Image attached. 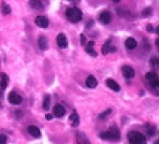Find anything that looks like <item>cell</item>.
Wrapping results in <instances>:
<instances>
[{"mask_svg":"<svg viewBox=\"0 0 159 144\" xmlns=\"http://www.w3.org/2000/svg\"><path fill=\"white\" fill-rule=\"evenodd\" d=\"M100 138L103 140H110V141H118L121 139V134L118 127L111 126L108 129V131L101 133Z\"/></svg>","mask_w":159,"mask_h":144,"instance_id":"cell-1","label":"cell"},{"mask_svg":"<svg viewBox=\"0 0 159 144\" xmlns=\"http://www.w3.org/2000/svg\"><path fill=\"white\" fill-rule=\"evenodd\" d=\"M66 17L69 22L76 23L82 19V12L81 11V9H79L76 7L68 8L66 10Z\"/></svg>","mask_w":159,"mask_h":144,"instance_id":"cell-2","label":"cell"},{"mask_svg":"<svg viewBox=\"0 0 159 144\" xmlns=\"http://www.w3.org/2000/svg\"><path fill=\"white\" fill-rule=\"evenodd\" d=\"M128 140L130 144H146L145 136L136 131H131L128 133Z\"/></svg>","mask_w":159,"mask_h":144,"instance_id":"cell-3","label":"cell"},{"mask_svg":"<svg viewBox=\"0 0 159 144\" xmlns=\"http://www.w3.org/2000/svg\"><path fill=\"white\" fill-rule=\"evenodd\" d=\"M8 100L9 102L12 105H19L22 103L23 101V98L21 95H19L17 93L15 92H10L9 94V96H8Z\"/></svg>","mask_w":159,"mask_h":144,"instance_id":"cell-4","label":"cell"},{"mask_svg":"<svg viewBox=\"0 0 159 144\" xmlns=\"http://www.w3.org/2000/svg\"><path fill=\"white\" fill-rule=\"evenodd\" d=\"M122 74L126 79H132L135 77V70L129 66H124L122 67Z\"/></svg>","mask_w":159,"mask_h":144,"instance_id":"cell-5","label":"cell"},{"mask_svg":"<svg viewBox=\"0 0 159 144\" xmlns=\"http://www.w3.org/2000/svg\"><path fill=\"white\" fill-rule=\"evenodd\" d=\"M56 43L60 48H67V39L64 33H59L56 38Z\"/></svg>","mask_w":159,"mask_h":144,"instance_id":"cell-6","label":"cell"},{"mask_svg":"<svg viewBox=\"0 0 159 144\" xmlns=\"http://www.w3.org/2000/svg\"><path fill=\"white\" fill-rule=\"evenodd\" d=\"M36 24L40 28H47L49 25V20L45 16H38L35 19Z\"/></svg>","mask_w":159,"mask_h":144,"instance_id":"cell-7","label":"cell"},{"mask_svg":"<svg viewBox=\"0 0 159 144\" xmlns=\"http://www.w3.org/2000/svg\"><path fill=\"white\" fill-rule=\"evenodd\" d=\"M53 113H54V116L57 118H61L63 117L64 115L66 114V110L65 108L60 105V104H56L53 108Z\"/></svg>","mask_w":159,"mask_h":144,"instance_id":"cell-8","label":"cell"},{"mask_svg":"<svg viewBox=\"0 0 159 144\" xmlns=\"http://www.w3.org/2000/svg\"><path fill=\"white\" fill-rule=\"evenodd\" d=\"M99 21L104 24H109L111 22V14L109 11H103L99 15Z\"/></svg>","mask_w":159,"mask_h":144,"instance_id":"cell-9","label":"cell"},{"mask_svg":"<svg viewBox=\"0 0 159 144\" xmlns=\"http://www.w3.org/2000/svg\"><path fill=\"white\" fill-rule=\"evenodd\" d=\"M29 5L32 9L36 10H43L44 9V5L40 0H29Z\"/></svg>","mask_w":159,"mask_h":144,"instance_id":"cell-10","label":"cell"},{"mask_svg":"<svg viewBox=\"0 0 159 144\" xmlns=\"http://www.w3.org/2000/svg\"><path fill=\"white\" fill-rule=\"evenodd\" d=\"M106 84H107V86H108L110 89L113 90L114 92H119L120 91L119 84L116 81H113L112 79H108L106 81Z\"/></svg>","mask_w":159,"mask_h":144,"instance_id":"cell-11","label":"cell"},{"mask_svg":"<svg viewBox=\"0 0 159 144\" xmlns=\"http://www.w3.org/2000/svg\"><path fill=\"white\" fill-rule=\"evenodd\" d=\"M85 83H86V86H87V87L93 89V88H96L97 86V80L96 79L95 76L90 75V76L87 77V79H86Z\"/></svg>","mask_w":159,"mask_h":144,"instance_id":"cell-12","label":"cell"},{"mask_svg":"<svg viewBox=\"0 0 159 144\" xmlns=\"http://www.w3.org/2000/svg\"><path fill=\"white\" fill-rule=\"evenodd\" d=\"M38 47L41 51H46L48 49V42H47V38L45 37H39L38 40Z\"/></svg>","mask_w":159,"mask_h":144,"instance_id":"cell-13","label":"cell"},{"mask_svg":"<svg viewBox=\"0 0 159 144\" xmlns=\"http://www.w3.org/2000/svg\"><path fill=\"white\" fill-rule=\"evenodd\" d=\"M27 131L28 133H29L31 136L35 137V138H38L40 137V130H39V128H38L37 126L35 125H29L27 127Z\"/></svg>","mask_w":159,"mask_h":144,"instance_id":"cell-14","label":"cell"},{"mask_svg":"<svg viewBox=\"0 0 159 144\" xmlns=\"http://www.w3.org/2000/svg\"><path fill=\"white\" fill-rule=\"evenodd\" d=\"M137 45H138L137 40L134 38H128L125 40V47L128 50H134L137 47Z\"/></svg>","mask_w":159,"mask_h":144,"instance_id":"cell-15","label":"cell"},{"mask_svg":"<svg viewBox=\"0 0 159 144\" xmlns=\"http://www.w3.org/2000/svg\"><path fill=\"white\" fill-rule=\"evenodd\" d=\"M94 45H95V42H94L93 40L89 41L88 44H87V46H86L85 51H86V52H87V53H89V54H91L92 56L96 57V56H97V53H96V52H95V50H94Z\"/></svg>","mask_w":159,"mask_h":144,"instance_id":"cell-16","label":"cell"},{"mask_svg":"<svg viewBox=\"0 0 159 144\" xmlns=\"http://www.w3.org/2000/svg\"><path fill=\"white\" fill-rule=\"evenodd\" d=\"M69 120L72 121V126H78L79 124H80V117H79V115L76 111H74L73 113H72L70 115V117H69Z\"/></svg>","mask_w":159,"mask_h":144,"instance_id":"cell-17","label":"cell"},{"mask_svg":"<svg viewBox=\"0 0 159 144\" xmlns=\"http://www.w3.org/2000/svg\"><path fill=\"white\" fill-rule=\"evenodd\" d=\"M0 78H1V81H0V86H1L2 89H6L7 85H8V81H9L8 75L5 73H0Z\"/></svg>","mask_w":159,"mask_h":144,"instance_id":"cell-18","label":"cell"},{"mask_svg":"<svg viewBox=\"0 0 159 144\" xmlns=\"http://www.w3.org/2000/svg\"><path fill=\"white\" fill-rule=\"evenodd\" d=\"M101 52H102V53L104 55L111 52V46H110V40H107L105 44L102 46V48H101Z\"/></svg>","mask_w":159,"mask_h":144,"instance_id":"cell-19","label":"cell"},{"mask_svg":"<svg viewBox=\"0 0 159 144\" xmlns=\"http://www.w3.org/2000/svg\"><path fill=\"white\" fill-rule=\"evenodd\" d=\"M150 65L154 70L159 69V59L156 58V57H153V58L150 60Z\"/></svg>","mask_w":159,"mask_h":144,"instance_id":"cell-20","label":"cell"},{"mask_svg":"<svg viewBox=\"0 0 159 144\" xmlns=\"http://www.w3.org/2000/svg\"><path fill=\"white\" fill-rule=\"evenodd\" d=\"M50 104H51V97L49 95H47L44 98V101H43V104H42V107L44 110H48L50 109Z\"/></svg>","mask_w":159,"mask_h":144,"instance_id":"cell-21","label":"cell"},{"mask_svg":"<svg viewBox=\"0 0 159 144\" xmlns=\"http://www.w3.org/2000/svg\"><path fill=\"white\" fill-rule=\"evenodd\" d=\"M155 78H157V74H156L155 71H150V72H147V73L145 74V79L148 80V81H153Z\"/></svg>","mask_w":159,"mask_h":144,"instance_id":"cell-22","label":"cell"},{"mask_svg":"<svg viewBox=\"0 0 159 144\" xmlns=\"http://www.w3.org/2000/svg\"><path fill=\"white\" fill-rule=\"evenodd\" d=\"M2 11H3V14H5V15H8V14L10 13L11 11V9L9 5H7L5 2L2 3Z\"/></svg>","mask_w":159,"mask_h":144,"instance_id":"cell-23","label":"cell"},{"mask_svg":"<svg viewBox=\"0 0 159 144\" xmlns=\"http://www.w3.org/2000/svg\"><path fill=\"white\" fill-rule=\"evenodd\" d=\"M152 13H153V9L151 8H146L142 10V16L143 17H149L152 15Z\"/></svg>","mask_w":159,"mask_h":144,"instance_id":"cell-24","label":"cell"},{"mask_svg":"<svg viewBox=\"0 0 159 144\" xmlns=\"http://www.w3.org/2000/svg\"><path fill=\"white\" fill-rule=\"evenodd\" d=\"M146 132L148 133V135H150V136H154V134H155V126H154V125H148L147 126V129H146Z\"/></svg>","mask_w":159,"mask_h":144,"instance_id":"cell-25","label":"cell"},{"mask_svg":"<svg viewBox=\"0 0 159 144\" xmlns=\"http://www.w3.org/2000/svg\"><path fill=\"white\" fill-rule=\"evenodd\" d=\"M110 112H111V110H110V109H108L107 110L103 111L102 113H101V114L99 115V119H101V120H103V119H105L106 117H108V116H109V115L110 114Z\"/></svg>","mask_w":159,"mask_h":144,"instance_id":"cell-26","label":"cell"},{"mask_svg":"<svg viewBox=\"0 0 159 144\" xmlns=\"http://www.w3.org/2000/svg\"><path fill=\"white\" fill-rule=\"evenodd\" d=\"M150 81H151V82H150V85H151V86H153V87H154V88L159 89V79L155 78L154 80Z\"/></svg>","mask_w":159,"mask_h":144,"instance_id":"cell-27","label":"cell"},{"mask_svg":"<svg viewBox=\"0 0 159 144\" xmlns=\"http://www.w3.org/2000/svg\"><path fill=\"white\" fill-rule=\"evenodd\" d=\"M0 144H7V137L3 134L0 135Z\"/></svg>","mask_w":159,"mask_h":144,"instance_id":"cell-28","label":"cell"},{"mask_svg":"<svg viewBox=\"0 0 159 144\" xmlns=\"http://www.w3.org/2000/svg\"><path fill=\"white\" fill-rule=\"evenodd\" d=\"M81 46L86 45V38L83 34H81Z\"/></svg>","mask_w":159,"mask_h":144,"instance_id":"cell-29","label":"cell"},{"mask_svg":"<svg viewBox=\"0 0 159 144\" xmlns=\"http://www.w3.org/2000/svg\"><path fill=\"white\" fill-rule=\"evenodd\" d=\"M146 29H147V31H149V32H153V31H154V26H153L151 23H149V24H147V26H146Z\"/></svg>","mask_w":159,"mask_h":144,"instance_id":"cell-30","label":"cell"},{"mask_svg":"<svg viewBox=\"0 0 159 144\" xmlns=\"http://www.w3.org/2000/svg\"><path fill=\"white\" fill-rule=\"evenodd\" d=\"M45 118H46V120H52V118H53V116H52V114H46V116H45Z\"/></svg>","mask_w":159,"mask_h":144,"instance_id":"cell-31","label":"cell"},{"mask_svg":"<svg viewBox=\"0 0 159 144\" xmlns=\"http://www.w3.org/2000/svg\"><path fill=\"white\" fill-rule=\"evenodd\" d=\"M93 22H89L88 23H87V25H86V27H87V28H89V27H92V25H93Z\"/></svg>","mask_w":159,"mask_h":144,"instance_id":"cell-32","label":"cell"},{"mask_svg":"<svg viewBox=\"0 0 159 144\" xmlns=\"http://www.w3.org/2000/svg\"><path fill=\"white\" fill-rule=\"evenodd\" d=\"M155 45L159 48V38H156L155 39Z\"/></svg>","mask_w":159,"mask_h":144,"instance_id":"cell-33","label":"cell"},{"mask_svg":"<svg viewBox=\"0 0 159 144\" xmlns=\"http://www.w3.org/2000/svg\"><path fill=\"white\" fill-rule=\"evenodd\" d=\"M155 32H156V34L157 35H159V25L156 27V29H155Z\"/></svg>","mask_w":159,"mask_h":144,"instance_id":"cell-34","label":"cell"},{"mask_svg":"<svg viewBox=\"0 0 159 144\" xmlns=\"http://www.w3.org/2000/svg\"><path fill=\"white\" fill-rule=\"evenodd\" d=\"M112 1H113L114 3H119V2L121 1V0H112Z\"/></svg>","mask_w":159,"mask_h":144,"instance_id":"cell-35","label":"cell"},{"mask_svg":"<svg viewBox=\"0 0 159 144\" xmlns=\"http://www.w3.org/2000/svg\"><path fill=\"white\" fill-rule=\"evenodd\" d=\"M154 144H159V140H157V141H156V142H155Z\"/></svg>","mask_w":159,"mask_h":144,"instance_id":"cell-36","label":"cell"},{"mask_svg":"<svg viewBox=\"0 0 159 144\" xmlns=\"http://www.w3.org/2000/svg\"><path fill=\"white\" fill-rule=\"evenodd\" d=\"M69 1H78V0H69Z\"/></svg>","mask_w":159,"mask_h":144,"instance_id":"cell-37","label":"cell"},{"mask_svg":"<svg viewBox=\"0 0 159 144\" xmlns=\"http://www.w3.org/2000/svg\"><path fill=\"white\" fill-rule=\"evenodd\" d=\"M1 95H2V94H1V91H0V96H1Z\"/></svg>","mask_w":159,"mask_h":144,"instance_id":"cell-38","label":"cell"}]
</instances>
